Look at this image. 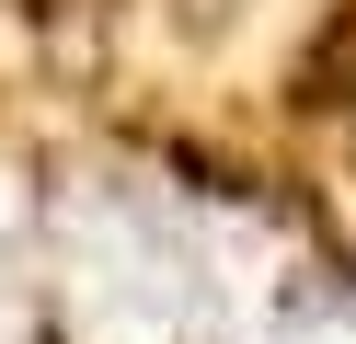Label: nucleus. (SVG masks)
Returning <instances> with one entry per match:
<instances>
[{"instance_id": "nucleus-1", "label": "nucleus", "mask_w": 356, "mask_h": 344, "mask_svg": "<svg viewBox=\"0 0 356 344\" xmlns=\"http://www.w3.org/2000/svg\"><path fill=\"white\" fill-rule=\"evenodd\" d=\"M81 264H104V275H81V321H92L104 344H172V333H184V310H195V252L172 241L161 218L104 206L92 241H81Z\"/></svg>"}]
</instances>
